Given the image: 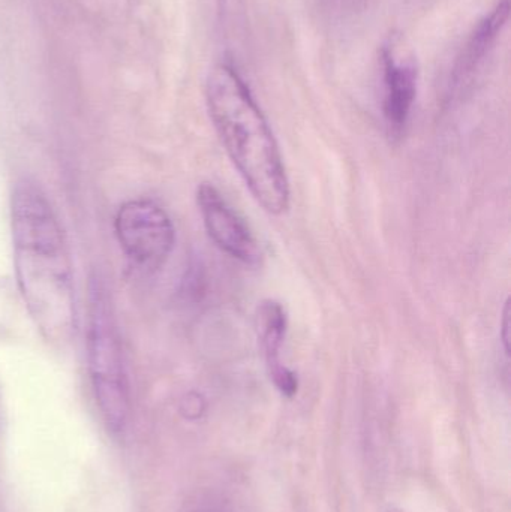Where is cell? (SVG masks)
I'll list each match as a JSON object with an SVG mask.
<instances>
[{
  "instance_id": "1",
  "label": "cell",
  "mask_w": 511,
  "mask_h": 512,
  "mask_svg": "<svg viewBox=\"0 0 511 512\" xmlns=\"http://www.w3.org/2000/svg\"><path fill=\"white\" fill-rule=\"evenodd\" d=\"M15 282L36 330L53 346L77 331L74 265L59 216L33 180H18L11 195Z\"/></svg>"
},
{
  "instance_id": "2",
  "label": "cell",
  "mask_w": 511,
  "mask_h": 512,
  "mask_svg": "<svg viewBox=\"0 0 511 512\" xmlns=\"http://www.w3.org/2000/svg\"><path fill=\"white\" fill-rule=\"evenodd\" d=\"M206 102L216 134L254 200L270 215H284L291 201L284 159L245 81L231 66H215Z\"/></svg>"
},
{
  "instance_id": "3",
  "label": "cell",
  "mask_w": 511,
  "mask_h": 512,
  "mask_svg": "<svg viewBox=\"0 0 511 512\" xmlns=\"http://www.w3.org/2000/svg\"><path fill=\"white\" fill-rule=\"evenodd\" d=\"M87 300V370L93 397L107 429L122 435L131 418V387L110 289L98 271L90 276Z\"/></svg>"
},
{
  "instance_id": "4",
  "label": "cell",
  "mask_w": 511,
  "mask_h": 512,
  "mask_svg": "<svg viewBox=\"0 0 511 512\" xmlns=\"http://www.w3.org/2000/svg\"><path fill=\"white\" fill-rule=\"evenodd\" d=\"M114 233L126 258L143 271L161 268L176 246V228L167 210L144 198L119 207Z\"/></svg>"
},
{
  "instance_id": "5",
  "label": "cell",
  "mask_w": 511,
  "mask_h": 512,
  "mask_svg": "<svg viewBox=\"0 0 511 512\" xmlns=\"http://www.w3.org/2000/svg\"><path fill=\"white\" fill-rule=\"evenodd\" d=\"M197 206L210 240L222 252L246 265L260 261V246L251 228L212 183L198 186Z\"/></svg>"
},
{
  "instance_id": "6",
  "label": "cell",
  "mask_w": 511,
  "mask_h": 512,
  "mask_svg": "<svg viewBox=\"0 0 511 512\" xmlns=\"http://www.w3.org/2000/svg\"><path fill=\"white\" fill-rule=\"evenodd\" d=\"M287 313L278 301H264L258 309V333L266 358L267 369L279 393L293 399L299 391V379L281 361V349L287 334Z\"/></svg>"
},
{
  "instance_id": "7",
  "label": "cell",
  "mask_w": 511,
  "mask_h": 512,
  "mask_svg": "<svg viewBox=\"0 0 511 512\" xmlns=\"http://www.w3.org/2000/svg\"><path fill=\"white\" fill-rule=\"evenodd\" d=\"M386 96H384V117L390 135L398 137L404 131L416 98V74L410 66L398 65L392 57H386Z\"/></svg>"
},
{
  "instance_id": "8",
  "label": "cell",
  "mask_w": 511,
  "mask_h": 512,
  "mask_svg": "<svg viewBox=\"0 0 511 512\" xmlns=\"http://www.w3.org/2000/svg\"><path fill=\"white\" fill-rule=\"evenodd\" d=\"M509 11V0H503V2L492 11V14L489 15L485 21L480 23L479 29L476 30L473 38L468 42L467 50H465L464 57L461 59V66H459L458 71H456V77H465L468 72L473 71L474 66L479 63V60H482L489 45L492 44L495 36L500 32L501 27L506 24Z\"/></svg>"
},
{
  "instance_id": "9",
  "label": "cell",
  "mask_w": 511,
  "mask_h": 512,
  "mask_svg": "<svg viewBox=\"0 0 511 512\" xmlns=\"http://www.w3.org/2000/svg\"><path fill=\"white\" fill-rule=\"evenodd\" d=\"M501 340H503L504 354L510 357V300L504 306L503 321H501Z\"/></svg>"
},
{
  "instance_id": "10",
  "label": "cell",
  "mask_w": 511,
  "mask_h": 512,
  "mask_svg": "<svg viewBox=\"0 0 511 512\" xmlns=\"http://www.w3.org/2000/svg\"><path fill=\"white\" fill-rule=\"evenodd\" d=\"M387 512H402V511H399V510H389Z\"/></svg>"
}]
</instances>
